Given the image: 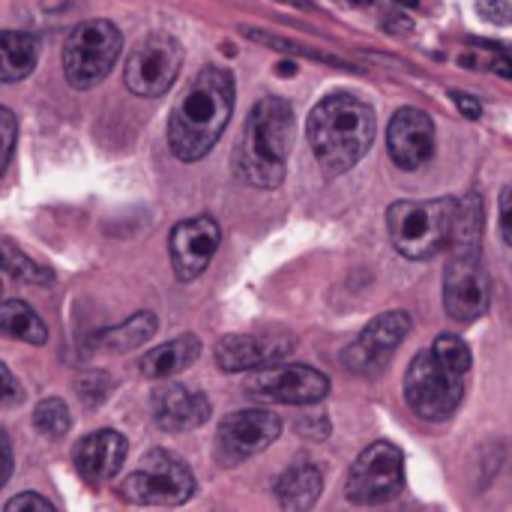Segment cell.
I'll list each match as a JSON object with an SVG mask.
<instances>
[{
	"instance_id": "1",
	"label": "cell",
	"mask_w": 512,
	"mask_h": 512,
	"mask_svg": "<svg viewBox=\"0 0 512 512\" xmlns=\"http://www.w3.org/2000/svg\"><path fill=\"white\" fill-rule=\"evenodd\" d=\"M234 111V78L225 69L207 66L186 87L168 120L171 153L183 162L204 159L222 138Z\"/></svg>"
},
{
	"instance_id": "2",
	"label": "cell",
	"mask_w": 512,
	"mask_h": 512,
	"mask_svg": "<svg viewBox=\"0 0 512 512\" xmlns=\"http://www.w3.org/2000/svg\"><path fill=\"white\" fill-rule=\"evenodd\" d=\"M294 129H297V117L285 99H279V96L261 99L252 108L246 129H243L237 150H234L237 174L249 186L276 189L288 171V156L294 147Z\"/></svg>"
},
{
	"instance_id": "3",
	"label": "cell",
	"mask_w": 512,
	"mask_h": 512,
	"mask_svg": "<svg viewBox=\"0 0 512 512\" xmlns=\"http://www.w3.org/2000/svg\"><path fill=\"white\" fill-rule=\"evenodd\" d=\"M306 135L315 159L330 174H342L369 153L375 141V111L354 93H330L312 108Z\"/></svg>"
},
{
	"instance_id": "4",
	"label": "cell",
	"mask_w": 512,
	"mask_h": 512,
	"mask_svg": "<svg viewBox=\"0 0 512 512\" xmlns=\"http://www.w3.org/2000/svg\"><path fill=\"white\" fill-rule=\"evenodd\" d=\"M459 198L396 201L387 210V231L393 249L408 261H429L447 249L453 234Z\"/></svg>"
},
{
	"instance_id": "5",
	"label": "cell",
	"mask_w": 512,
	"mask_h": 512,
	"mask_svg": "<svg viewBox=\"0 0 512 512\" xmlns=\"http://www.w3.org/2000/svg\"><path fill=\"white\" fill-rule=\"evenodd\" d=\"M123 48V36L117 30V24L105 21V18H90L81 21L66 45H63V72L66 81L75 90H90L96 87L117 63Z\"/></svg>"
},
{
	"instance_id": "6",
	"label": "cell",
	"mask_w": 512,
	"mask_h": 512,
	"mask_svg": "<svg viewBox=\"0 0 512 512\" xmlns=\"http://www.w3.org/2000/svg\"><path fill=\"white\" fill-rule=\"evenodd\" d=\"M465 396V375L447 369L432 348L420 351L405 372V402L423 420H447Z\"/></svg>"
},
{
	"instance_id": "7",
	"label": "cell",
	"mask_w": 512,
	"mask_h": 512,
	"mask_svg": "<svg viewBox=\"0 0 512 512\" xmlns=\"http://www.w3.org/2000/svg\"><path fill=\"white\" fill-rule=\"evenodd\" d=\"M195 495V477L183 459L153 450L123 483V498L141 507H180Z\"/></svg>"
},
{
	"instance_id": "8",
	"label": "cell",
	"mask_w": 512,
	"mask_h": 512,
	"mask_svg": "<svg viewBox=\"0 0 512 512\" xmlns=\"http://www.w3.org/2000/svg\"><path fill=\"white\" fill-rule=\"evenodd\" d=\"M402 489H405V456L390 441H378L357 456L348 474L345 495L357 507H378L399 498Z\"/></svg>"
},
{
	"instance_id": "9",
	"label": "cell",
	"mask_w": 512,
	"mask_h": 512,
	"mask_svg": "<svg viewBox=\"0 0 512 512\" xmlns=\"http://www.w3.org/2000/svg\"><path fill=\"white\" fill-rule=\"evenodd\" d=\"M180 60H183V48L174 36L168 33H147L126 60V87L135 96L144 99H156L162 93H168L177 81L180 72Z\"/></svg>"
},
{
	"instance_id": "10",
	"label": "cell",
	"mask_w": 512,
	"mask_h": 512,
	"mask_svg": "<svg viewBox=\"0 0 512 512\" xmlns=\"http://www.w3.org/2000/svg\"><path fill=\"white\" fill-rule=\"evenodd\" d=\"M492 285L480 252H450L444 273V306L459 324H474L489 312Z\"/></svg>"
},
{
	"instance_id": "11",
	"label": "cell",
	"mask_w": 512,
	"mask_h": 512,
	"mask_svg": "<svg viewBox=\"0 0 512 512\" xmlns=\"http://www.w3.org/2000/svg\"><path fill=\"white\" fill-rule=\"evenodd\" d=\"M246 393L258 402L276 405H315L330 393V378L306 363L297 366H261L246 378Z\"/></svg>"
},
{
	"instance_id": "12",
	"label": "cell",
	"mask_w": 512,
	"mask_h": 512,
	"mask_svg": "<svg viewBox=\"0 0 512 512\" xmlns=\"http://www.w3.org/2000/svg\"><path fill=\"white\" fill-rule=\"evenodd\" d=\"M282 435V420L273 411L249 408L228 414L216 429V459L219 465L231 468L240 465L261 450H267Z\"/></svg>"
},
{
	"instance_id": "13",
	"label": "cell",
	"mask_w": 512,
	"mask_h": 512,
	"mask_svg": "<svg viewBox=\"0 0 512 512\" xmlns=\"http://www.w3.org/2000/svg\"><path fill=\"white\" fill-rule=\"evenodd\" d=\"M408 333H411V315L408 312H384L345 348L342 360L354 375L381 372L393 360L396 348L405 342Z\"/></svg>"
},
{
	"instance_id": "14",
	"label": "cell",
	"mask_w": 512,
	"mask_h": 512,
	"mask_svg": "<svg viewBox=\"0 0 512 512\" xmlns=\"http://www.w3.org/2000/svg\"><path fill=\"white\" fill-rule=\"evenodd\" d=\"M222 231L210 216H192L171 231V267L180 282L198 279L219 249Z\"/></svg>"
},
{
	"instance_id": "15",
	"label": "cell",
	"mask_w": 512,
	"mask_h": 512,
	"mask_svg": "<svg viewBox=\"0 0 512 512\" xmlns=\"http://www.w3.org/2000/svg\"><path fill=\"white\" fill-rule=\"evenodd\" d=\"M297 348L291 333H234L216 345V363L222 372H249L270 363H282Z\"/></svg>"
},
{
	"instance_id": "16",
	"label": "cell",
	"mask_w": 512,
	"mask_h": 512,
	"mask_svg": "<svg viewBox=\"0 0 512 512\" xmlns=\"http://www.w3.org/2000/svg\"><path fill=\"white\" fill-rule=\"evenodd\" d=\"M387 147L390 159L402 171L423 168L435 153V123L420 108H399L387 129Z\"/></svg>"
},
{
	"instance_id": "17",
	"label": "cell",
	"mask_w": 512,
	"mask_h": 512,
	"mask_svg": "<svg viewBox=\"0 0 512 512\" xmlns=\"http://www.w3.org/2000/svg\"><path fill=\"white\" fill-rule=\"evenodd\" d=\"M126 438L114 429H102L87 435L75 450H72V462L75 471L84 483L90 486H105L108 480H114L126 462Z\"/></svg>"
},
{
	"instance_id": "18",
	"label": "cell",
	"mask_w": 512,
	"mask_h": 512,
	"mask_svg": "<svg viewBox=\"0 0 512 512\" xmlns=\"http://www.w3.org/2000/svg\"><path fill=\"white\" fill-rule=\"evenodd\" d=\"M210 399L183 384H168L153 393V420L165 432H192L210 420Z\"/></svg>"
},
{
	"instance_id": "19",
	"label": "cell",
	"mask_w": 512,
	"mask_h": 512,
	"mask_svg": "<svg viewBox=\"0 0 512 512\" xmlns=\"http://www.w3.org/2000/svg\"><path fill=\"white\" fill-rule=\"evenodd\" d=\"M321 489H324L321 468L312 462H297L276 480V501L288 512L312 510L315 501L321 498Z\"/></svg>"
},
{
	"instance_id": "20",
	"label": "cell",
	"mask_w": 512,
	"mask_h": 512,
	"mask_svg": "<svg viewBox=\"0 0 512 512\" xmlns=\"http://www.w3.org/2000/svg\"><path fill=\"white\" fill-rule=\"evenodd\" d=\"M198 357H201V339L186 333V336L168 339L165 345H156L153 351H147L141 357L138 369H141L144 378L162 381V378H171V375L189 369Z\"/></svg>"
},
{
	"instance_id": "21",
	"label": "cell",
	"mask_w": 512,
	"mask_h": 512,
	"mask_svg": "<svg viewBox=\"0 0 512 512\" xmlns=\"http://www.w3.org/2000/svg\"><path fill=\"white\" fill-rule=\"evenodd\" d=\"M39 63V39L21 30L0 33V84H15L27 78Z\"/></svg>"
},
{
	"instance_id": "22",
	"label": "cell",
	"mask_w": 512,
	"mask_h": 512,
	"mask_svg": "<svg viewBox=\"0 0 512 512\" xmlns=\"http://www.w3.org/2000/svg\"><path fill=\"white\" fill-rule=\"evenodd\" d=\"M156 330H159L156 315H153V312H138V315L126 318L123 324L102 330L93 342H96V348H99V351H108V354H126V351H132V348L147 345V342L156 336Z\"/></svg>"
},
{
	"instance_id": "23",
	"label": "cell",
	"mask_w": 512,
	"mask_h": 512,
	"mask_svg": "<svg viewBox=\"0 0 512 512\" xmlns=\"http://www.w3.org/2000/svg\"><path fill=\"white\" fill-rule=\"evenodd\" d=\"M0 336L18 339L27 345H45L48 330L42 318L21 300H0Z\"/></svg>"
},
{
	"instance_id": "24",
	"label": "cell",
	"mask_w": 512,
	"mask_h": 512,
	"mask_svg": "<svg viewBox=\"0 0 512 512\" xmlns=\"http://www.w3.org/2000/svg\"><path fill=\"white\" fill-rule=\"evenodd\" d=\"M480 240H483V201L477 192H471L456 207L453 234H450L447 249L450 252H480Z\"/></svg>"
},
{
	"instance_id": "25",
	"label": "cell",
	"mask_w": 512,
	"mask_h": 512,
	"mask_svg": "<svg viewBox=\"0 0 512 512\" xmlns=\"http://www.w3.org/2000/svg\"><path fill=\"white\" fill-rule=\"evenodd\" d=\"M0 270H6L12 279L27 282V285H51L54 282V273L48 267L30 261L21 249H12V246H0Z\"/></svg>"
},
{
	"instance_id": "26",
	"label": "cell",
	"mask_w": 512,
	"mask_h": 512,
	"mask_svg": "<svg viewBox=\"0 0 512 512\" xmlns=\"http://www.w3.org/2000/svg\"><path fill=\"white\" fill-rule=\"evenodd\" d=\"M33 426L36 432H42L45 438H63L72 426L69 408L63 399H42L33 411Z\"/></svg>"
},
{
	"instance_id": "27",
	"label": "cell",
	"mask_w": 512,
	"mask_h": 512,
	"mask_svg": "<svg viewBox=\"0 0 512 512\" xmlns=\"http://www.w3.org/2000/svg\"><path fill=\"white\" fill-rule=\"evenodd\" d=\"M432 354H435L447 369H453V372H459V375H468V369H471V348H468L459 336H453V333L438 336L435 345H432Z\"/></svg>"
},
{
	"instance_id": "28",
	"label": "cell",
	"mask_w": 512,
	"mask_h": 512,
	"mask_svg": "<svg viewBox=\"0 0 512 512\" xmlns=\"http://www.w3.org/2000/svg\"><path fill=\"white\" fill-rule=\"evenodd\" d=\"M246 36H252L255 42H261V45H267V48L285 51V54H306V57H312V60H324V63H333V66L354 69V66H351V63H345V60H333V57H327V54H318V51H312V48H303V45H297V42H288V39L270 36V33H264V30H246Z\"/></svg>"
},
{
	"instance_id": "29",
	"label": "cell",
	"mask_w": 512,
	"mask_h": 512,
	"mask_svg": "<svg viewBox=\"0 0 512 512\" xmlns=\"http://www.w3.org/2000/svg\"><path fill=\"white\" fill-rule=\"evenodd\" d=\"M75 387H78V396H81L87 405H102V402L108 399L114 381H111V375H105V372H87V375H81V378L75 381Z\"/></svg>"
},
{
	"instance_id": "30",
	"label": "cell",
	"mask_w": 512,
	"mask_h": 512,
	"mask_svg": "<svg viewBox=\"0 0 512 512\" xmlns=\"http://www.w3.org/2000/svg\"><path fill=\"white\" fill-rule=\"evenodd\" d=\"M15 138H18L15 114L0 105V174L9 168V159H12V150H15Z\"/></svg>"
},
{
	"instance_id": "31",
	"label": "cell",
	"mask_w": 512,
	"mask_h": 512,
	"mask_svg": "<svg viewBox=\"0 0 512 512\" xmlns=\"http://www.w3.org/2000/svg\"><path fill=\"white\" fill-rule=\"evenodd\" d=\"M21 402V384L18 378L0 363V405H18Z\"/></svg>"
},
{
	"instance_id": "32",
	"label": "cell",
	"mask_w": 512,
	"mask_h": 512,
	"mask_svg": "<svg viewBox=\"0 0 512 512\" xmlns=\"http://www.w3.org/2000/svg\"><path fill=\"white\" fill-rule=\"evenodd\" d=\"M9 477H12V441L0 429V489L9 483Z\"/></svg>"
},
{
	"instance_id": "33",
	"label": "cell",
	"mask_w": 512,
	"mask_h": 512,
	"mask_svg": "<svg viewBox=\"0 0 512 512\" xmlns=\"http://www.w3.org/2000/svg\"><path fill=\"white\" fill-rule=\"evenodd\" d=\"M6 510H45V512H51V510H54V504H51V501H45V498H39V495H18V498H12V501L6 504Z\"/></svg>"
},
{
	"instance_id": "34",
	"label": "cell",
	"mask_w": 512,
	"mask_h": 512,
	"mask_svg": "<svg viewBox=\"0 0 512 512\" xmlns=\"http://www.w3.org/2000/svg\"><path fill=\"white\" fill-rule=\"evenodd\" d=\"M453 102L459 105V111L468 117V120H477L480 114H483V105H480V99H474L471 93H462V90H453Z\"/></svg>"
},
{
	"instance_id": "35",
	"label": "cell",
	"mask_w": 512,
	"mask_h": 512,
	"mask_svg": "<svg viewBox=\"0 0 512 512\" xmlns=\"http://www.w3.org/2000/svg\"><path fill=\"white\" fill-rule=\"evenodd\" d=\"M480 9L486 18H492L498 24H510V3L507 0H486V3H480Z\"/></svg>"
},
{
	"instance_id": "36",
	"label": "cell",
	"mask_w": 512,
	"mask_h": 512,
	"mask_svg": "<svg viewBox=\"0 0 512 512\" xmlns=\"http://www.w3.org/2000/svg\"><path fill=\"white\" fill-rule=\"evenodd\" d=\"M510 198H512V189L510 186H504V192H501V216H498V228H501V240L510 246L512 237H510Z\"/></svg>"
},
{
	"instance_id": "37",
	"label": "cell",
	"mask_w": 512,
	"mask_h": 512,
	"mask_svg": "<svg viewBox=\"0 0 512 512\" xmlns=\"http://www.w3.org/2000/svg\"><path fill=\"white\" fill-rule=\"evenodd\" d=\"M279 72H282V75H294V72H297V66H294L291 60H282V63H279Z\"/></svg>"
},
{
	"instance_id": "38",
	"label": "cell",
	"mask_w": 512,
	"mask_h": 512,
	"mask_svg": "<svg viewBox=\"0 0 512 512\" xmlns=\"http://www.w3.org/2000/svg\"><path fill=\"white\" fill-rule=\"evenodd\" d=\"M399 6H405V9H417L420 6V0H396Z\"/></svg>"
},
{
	"instance_id": "39",
	"label": "cell",
	"mask_w": 512,
	"mask_h": 512,
	"mask_svg": "<svg viewBox=\"0 0 512 512\" xmlns=\"http://www.w3.org/2000/svg\"><path fill=\"white\" fill-rule=\"evenodd\" d=\"M357 6H366V3H372V0H354Z\"/></svg>"
},
{
	"instance_id": "40",
	"label": "cell",
	"mask_w": 512,
	"mask_h": 512,
	"mask_svg": "<svg viewBox=\"0 0 512 512\" xmlns=\"http://www.w3.org/2000/svg\"><path fill=\"white\" fill-rule=\"evenodd\" d=\"M0 291H3V288H0Z\"/></svg>"
}]
</instances>
